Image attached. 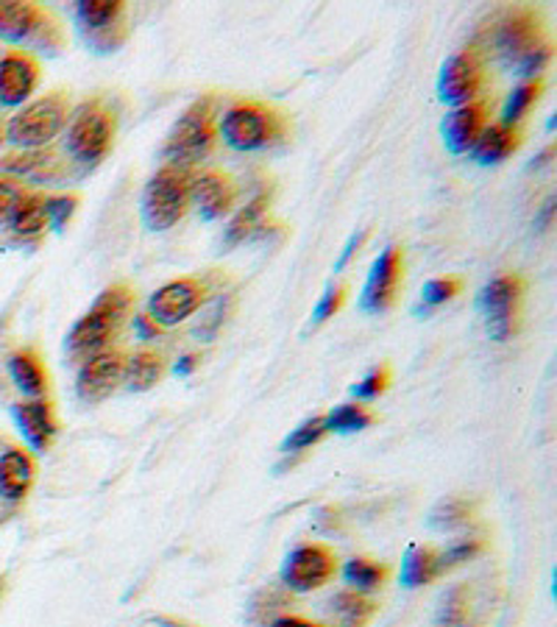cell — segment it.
Wrapping results in <instances>:
<instances>
[{
    "label": "cell",
    "instance_id": "obj_36",
    "mask_svg": "<svg viewBox=\"0 0 557 627\" xmlns=\"http://www.w3.org/2000/svg\"><path fill=\"white\" fill-rule=\"evenodd\" d=\"M485 544L477 541V538H471V541H462V544H455L451 549H446V553H438V569L440 575L449 569H455V566L466 564V560H471L474 555L483 553Z\"/></svg>",
    "mask_w": 557,
    "mask_h": 627
},
{
    "label": "cell",
    "instance_id": "obj_18",
    "mask_svg": "<svg viewBox=\"0 0 557 627\" xmlns=\"http://www.w3.org/2000/svg\"><path fill=\"white\" fill-rule=\"evenodd\" d=\"M190 198L198 203V212H201L203 221H218L226 212H231V207L237 203V187L226 173L209 170V173L192 179Z\"/></svg>",
    "mask_w": 557,
    "mask_h": 627
},
{
    "label": "cell",
    "instance_id": "obj_6",
    "mask_svg": "<svg viewBox=\"0 0 557 627\" xmlns=\"http://www.w3.org/2000/svg\"><path fill=\"white\" fill-rule=\"evenodd\" d=\"M118 131V118L101 101L81 103L79 112L70 115L68 153L81 165H98L109 153Z\"/></svg>",
    "mask_w": 557,
    "mask_h": 627
},
{
    "label": "cell",
    "instance_id": "obj_29",
    "mask_svg": "<svg viewBox=\"0 0 557 627\" xmlns=\"http://www.w3.org/2000/svg\"><path fill=\"white\" fill-rule=\"evenodd\" d=\"M390 569L385 564H377V560L368 558H351L349 564L344 566V577L355 591L366 594V591H377V588L385 586L388 580Z\"/></svg>",
    "mask_w": 557,
    "mask_h": 627
},
{
    "label": "cell",
    "instance_id": "obj_19",
    "mask_svg": "<svg viewBox=\"0 0 557 627\" xmlns=\"http://www.w3.org/2000/svg\"><path fill=\"white\" fill-rule=\"evenodd\" d=\"M37 464L26 449H7L0 455V497L20 502L34 486Z\"/></svg>",
    "mask_w": 557,
    "mask_h": 627
},
{
    "label": "cell",
    "instance_id": "obj_48",
    "mask_svg": "<svg viewBox=\"0 0 557 627\" xmlns=\"http://www.w3.org/2000/svg\"><path fill=\"white\" fill-rule=\"evenodd\" d=\"M0 591H3V580H0Z\"/></svg>",
    "mask_w": 557,
    "mask_h": 627
},
{
    "label": "cell",
    "instance_id": "obj_2",
    "mask_svg": "<svg viewBox=\"0 0 557 627\" xmlns=\"http://www.w3.org/2000/svg\"><path fill=\"white\" fill-rule=\"evenodd\" d=\"M496 51L518 76H538L549 64L551 46L535 9H510L496 29Z\"/></svg>",
    "mask_w": 557,
    "mask_h": 627
},
{
    "label": "cell",
    "instance_id": "obj_13",
    "mask_svg": "<svg viewBox=\"0 0 557 627\" xmlns=\"http://www.w3.org/2000/svg\"><path fill=\"white\" fill-rule=\"evenodd\" d=\"M126 371V355L123 351H101V355L90 357L81 362L79 379H76V394L84 401H103L107 396H112L115 390L123 385Z\"/></svg>",
    "mask_w": 557,
    "mask_h": 627
},
{
    "label": "cell",
    "instance_id": "obj_40",
    "mask_svg": "<svg viewBox=\"0 0 557 627\" xmlns=\"http://www.w3.org/2000/svg\"><path fill=\"white\" fill-rule=\"evenodd\" d=\"M20 196H23L20 185H14V181L9 179H0V223L9 221V216H12V209L14 203L20 201Z\"/></svg>",
    "mask_w": 557,
    "mask_h": 627
},
{
    "label": "cell",
    "instance_id": "obj_9",
    "mask_svg": "<svg viewBox=\"0 0 557 627\" xmlns=\"http://www.w3.org/2000/svg\"><path fill=\"white\" fill-rule=\"evenodd\" d=\"M524 299V279L516 273L496 277L494 282L485 285L479 296V307L485 312L488 335L494 340H510L518 332V312H521Z\"/></svg>",
    "mask_w": 557,
    "mask_h": 627
},
{
    "label": "cell",
    "instance_id": "obj_31",
    "mask_svg": "<svg viewBox=\"0 0 557 627\" xmlns=\"http://www.w3.org/2000/svg\"><path fill=\"white\" fill-rule=\"evenodd\" d=\"M324 418H327V432H344V436L374 425V412H368L362 405H344Z\"/></svg>",
    "mask_w": 557,
    "mask_h": 627
},
{
    "label": "cell",
    "instance_id": "obj_20",
    "mask_svg": "<svg viewBox=\"0 0 557 627\" xmlns=\"http://www.w3.org/2000/svg\"><path fill=\"white\" fill-rule=\"evenodd\" d=\"M0 170L14 176H29L37 181H57L62 179L64 165L51 148H31V151L9 153V157L0 159Z\"/></svg>",
    "mask_w": 557,
    "mask_h": 627
},
{
    "label": "cell",
    "instance_id": "obj_16",
    "mask_svg": "<svg viewBox=\"0 0 557 627\" xmlns=\"http://www.w3.org/2000/svg\"><path fill=\"white\" fill-rule=\"evenodd\" d=\"M488 129V103L474 101L468 107H457L444 120V140L451 153L474 151L483 131Z\"/></svg>",
    "mask_w": 557,
    "mask_h": 627
},
{
    "label": "cell",
    "instance_id": "obj_7",
    "mask_svg": "<svg viewBox=\"0 0 557 627\" xmlns=\"http://www.w3.org/2000/svg\"><path fill=\"white\" fill-rule=\"evenodd\" d=\"M215 142V98H201L192 103L176 126L170 129L168 142H165V157L170 165L190 170L198 159L207 157L212 151Z\"/></svg>",
    "mask_w": 557,
    "mask_h": 627
},
{
    "label": "cell",
    "instance_id": "obj_1",
    "mask_svg": "<svg viewBox=\"0 0 557 627\" xmlns=\"http://www.w3.org/2000/svg\"><path fill=\"white\" fill-rule=\"evenodd\" d=\"M131 307H135V290L129 285H112V288L103 290L96 299V305L68 332V340H64L68 355L73 360L84 362L107 351L112 346L115 335L120 332V327L129 318Z\"/></svg>",
    "mask_w": 557,
    "mask_h": 627
},
{
    "label": "cell",
    "instance_id": "obj_46",
    "mask_svg": "<svg viewBox=\"0 0 557 627\" xmlns=\"http://www.w3.org/2000/svg\"><path fill=\"white\" fill-rule=\"evenodd\" d=\"M157 621L159 627H187V625H181V621H176V619H168V616H157Z\"/></svg>",
    "mask_w": 557,
    "mask_h": 627
},
{
    "label": "cell",
    "instance_id": "obj_25",
    "mask_svg": "<svg viewBox=\"0 0 557 627\" xmlns=\"http://www.w3.org/2000/svg\"><path fill=\"white\" fill-rule=\"evenodd\" d=\"M48 198L46 196H20V201L14 203L12 216H9V227H12L14 235L20 238H37V235L46 232L51 223H48V207H46Z\"/></svg>",
    "mask_w": 557,
    "mask_h": 627
},
{
    "label": "cell",
    "instance_id": "obj_44",
    "mask_svg": "<svg viewBox=\"0 0 557 627\" xmlns=\"http://www.w3.org/2000/svg\"><path fill=\"white\" fill-rule=\"evenodd\" d=\"M198 360H201V357H198V355H185L179 362H176V374H179V377H187V374L196 371Z\"/></svg>",
    "mask_w": 557,
    "mask_h": 627
},
{
    "label": "cell",
    "instance_id": "obj_34",
    "mask_svg": "<svg viewBox=\"0 0 557 627\" xmlns=\"http://www.w3.org/2000/svg\"><path fill=\"white\" fill-rule=\"evenodd\" d=\"M460 290H462V282L457 277L432 279V282L424 285L421 307H418V312H429V310H432V307L446 305V301L455 299V296L460 293Z\"/></svg>",
    "mask_w": 557,
    "mask_h": 627
},
{
    "label": "cell",
    "instance_id": "obj_27",
    "mask_svg": "<svg viewBox=\"0 0 557 627\" xmlns=\"http://www.w3.org/2000/svg\"><path fill=\"white\" fill-rule=\"evenodd\" d=\"M165 374V357L157 351H135L131 357H126V371L123 382L129 390H151L153 385L162 379Z\"/></svg>",
    "mask_w": 557,
    "mask_h": 627
},
{
    "label": "cell",
    "instance_id": "obj_30",
    "mask_svg": "<svg viewBox=\"0 0 557 627\" xmlns=\"http://www.w3.org/2000/svg\"><path fill=\"white\" fill-rule=\"evenodd\" d=\"M471 502L460 497H449L444 502H438L429 514V527L440 533H451V530H460L462 525L471 521Z\"/></svg>",
    "mask_w": 557,
    "mask_h": 627
},
{
    "label": "cell",
    "instance_id": "obj_45",
    "mask_svg": "<svg viewBox=\"0 0 557 627\" xmlns=\"http://www.w3.org/2000/svg\"><path fill=\"white\" fill-rule=\"evenodd\" d=\"M551 212H555V198H549V201H546V207H544V212H540V229H546V223L551 221Z\"/></svg>",
    "mask_w": 557,
    "mask_h": 627
},
{
    "label": "cell",
    "instance_id": "obj_26",
    "mask_svg": "<svg viewBox=\"0 0 557 627\" xmlns=\"http://www.w3.org/2000/svg\"><path fill=\"white\" fill-rule=\"evenodd\" d=\"M268 203H270V192H259L253 196L246 207L231 218V223L226 227L223 235V249H235L237 243H242L246 238H251L257 232V227H262V218L268 212Z\"/></svg>",
    "mask_w": 557,
    "mask_h": 627
},
{
    "label": "cell",
    "instance_id": "obj_32",
    "mask_svg": "<svg viewBox=\"0 0 557 627\" xmlns=\"http://www.w3.org/2000/svg\"><path fill=\"white\" fill-rule=\"evenodd\" d=\"M540 79H529V81H524L521 87H516L513 90V96L507 98V103H505V118H501V123H507V126H516L518 120L527 115V109L533 107L535 101H538V96H540Z\"/></svg>",
    "mask_w": 557,
    "mask_h": 627
},
{
    "label": "cell",
    "instance_id": "obj_10",
    "mask_svg": "<svg viewBox=\"0 0 557 627\" xmlns=\"http://www.w3.org/2000/svg\"><path fill=\"white\" fill-rule=\"evenodd\" d=\"M485 87V59L479 48H462L446 64L438 76V96L449 107H468L479 98Z\"/></svg>",
    "mask_w": 557,
    "mask_h": 627
},
{
    "label": "cell",
    "instance_id": "obj_43",
    "mask_svg": "<svg viewBox=\"0 0 557 627\" xmlns=\"http://www.w3.org/2000/svg\"><path fill=\"white\" fill-rule=\"evenodd\" d=\"M270 627H324V625L310 619H301V616H279V619L270 621Z\"/></svg>",
    "mask_w": 557,
    "mask_h": 627
},
{
    "label": "cell",
    "instance_id": "obj_8",
    "mask_svg": "<svg viewBox=\"0 0 557 627\" xmlns=\"http://www.w3.org/2000/svg\"><path fill=\"white\" fill-rule=\"evenodd\" d=\"M0 40L7 42H34L40 48H62L64 34L59 20L48 9L23 0L0 3Z\"/></svg>",
    "mask_w": 557,
    "mask_h": 627
},
{
    "label": "cell",
    "instance_id": "obj_22",
    "mask_svg": "<svg viewBox=\"0 0 557 627\" xmlns=\"http://www.w3.org/2000/svg\"><path fill=\"white\" fill-rule=\"evenodd\" d=\"M9 377L31 399H42L48 394V371L34 349H20L9 357Z\"/></svg>",
    "mask_w": 557,
    "mask_h": 627
},
{
    "label": "cell",
    "instance_id": "obj_12",
    "mask_svg": "<svg viewBox=\"0 0 557 627\" xmlns=\"http://www.w3.org/2000/svg\"><path fill=\"white\" fill-rule=\"evenodd\" d=\"M207 299V288L203 282L192 277H181L159 288L148 301V318L157 327H176V324L187 321L198 307Z\"/></svg>",
    "mask_w": 557,
    "mask_h": 627
},
{
    "label": "cell",
    "instance_id": "obj_4",
    "mask_svg": "<svg viewBox=\"0 0 557 627\" xmlns=\"http://www.w3.org/2000/svg\"><path fill=\"white\" fill-rule=\"evenodd\" d=\"M288 126L276 109L257 101H240L229 107L220 120V135L237 151H259L282 140Z\"/></svg>",
    "mask_w": 557,
    "mask_h": 627
},
{
    "label": "cell",
    "instance_id": "obj_37",
    "mask_svg": "<svg viewBox=\"0 0 557 627\" xmlns=\"http://www.w3.org/2000/svg\"><path fill=\"white\" fill-rule=\"evenodd\" d=\"M388 385H390V368L388 366L374 368V371L368 374L362 382L355 385V396H357V399L374 401V399H379L385 390H388Z\"/></svg>",
    "mask_w": 557,
    "mask_h": 627
},
{
    "label": "cell",
    "instance_id": "obj_23",
    "mask_svg": "<svg viewBox=\"0 0 557 627\" xmlns=\"http://www.w3.org/2000/svg\"><path fill=\"white\" fill-rule=\"evenodd\" d=\"M518 146H521V131L516 126L488 123L471 153L479 165H496L510 157Z\"/></svg>",
    "mask_w": 557,
    "mask_h": 627
},
{
    "label": "cell",
    "instance_id": "obj_42",
    "mask_svg": "<svg viewBox=\"0 0 557 627\" xmlns=\"http://www.w3.org/2000/svg\"><path fill=\"white\" fill-rule=\"evenodd\" d=\"M362 240H366V232H360V235H351V240H349V243H346L344 255H340L338 266H335V268H338V271H344V268H346V262H349V260H351V257H355V251H357V249H360V243H362Z\"/></svg>",
    "mask_w": 557,
    "mask_h": 627
},
{
    "label": "cell",
    "instance_id": "obj_21",
    "mask_svg": "<svg viewBox=\"0 0 557 627\" xmlns=\"http://www.w3.org/2000/svg\"><path fill=\"white\" fill-rule=\"evenodd\" d=\"M76 18L84 29L87 40H92V37H101L126 23V3L123 0H79Z\"/></svg>",
    "mask_w": 557,
    "mask_h": 627
},
{
    "label": "cell",
    "instance_id": "obj_41",
    "mask_svg": "<svg viewBox=\"0 0 557 627\" xmlns=\"http://www.w3.org/2000/svg\"><path fill=\"white\" fill-rule=\"evenodd\" d=\"M135 332H137V338L151 340V338H159L162 327H157V324L148 318V312H142V316H135Z\"/></svg>",
    "mask_w": 557,
    "mask_h": 627
},
{
    "label": "cell",
    "instance_id": "obj_5",
    "mask_svg": "<svg viewBox=\"0 0 557 627\" xmlns=\"http://www.w3.org/2000/svg\"><path fill=\"white\" fill-rule=\"evenodd\" d=\"M70 120V98L64 92H51L46 98H37L34 103L14 115L7 126V140L20 146L23 151L31 148L51 146L59 137V131Z\"/></svg>",
    "mask_w": 557,
    "mask_h": 627
},
{
    "label": "cell",
    "instance_id": "obj_35",
    "mask_svg": "<svg viewBox=\"0 0 557 627\" xmlns=\"http://www.w3.org/2000/svg\"><path fill=\"white\" fill-rule=\"evenodd\" d=\"M466 614H468V591H466V586L451 588V591L444 597V603H440L438 621H440V625H446V627H457V625H462Z\"/></svg>",
    "mask_w": 557,
    "mask_h": 627
},
{
    "label": "cell",
    "instance_id": "obj_33",
    "mask_svg": "<svg viewBox=\"0 0 557 627\" xmlns=\"http://www.w3.org/2000/svg\"><path fill=\"white\" fill-rule=\"evenodd\" d=\"M327 436V418L316 416V418H307L305 425L296 427L282 444V452H305V449L316 447L321 438Z\"/></svg>",
    "mask_w": 557,
    "mask_h": 627
},
{
    "label": "cell",
    "instance_id": "obj_3",
    "mask_svg": "<svg viewBox=\"0 0 557 627\" xmlns=\"http://www.w3.org/2000/svg\"><path fill=\"white\" fill-rule=\"evenodd\" d=\"M192 176L179 165H165L142 192V221L151 232H165L185 218L190 207Z\"/></svg>",
    "mask_w": 557,
    "mask_h": 627
},
{
    "label": "cell",
    "instance_id": "obj_38",
    "mask_svg": "<svg viewBox=\"0 0 557 627\" xmlns=\"http://www.w3.org/2000/svg\"><path fill=\"white\" fill-rule=\"evenodd\" d=\"M46 207H48V223H51V227H57V229H62L64 223L73 218L76 207H79V196L48 198Z\"/></svg>",
    "mask_w": 557,
    "mask_h": 627
},
{
    "label": "cell",
    "instance_id": "obj_15",
    "mask_svg": "<svg viewBox=\"0 0 557 627\" xmlns=\"http://www.w3.org/2000/svg\"><path fill=\"white\" fill-rule=\"evenodd\" d=\"M40 84V62L26 51H12L0 59V103L20 107Z\"/></svg>",
    "mask_w": 557,
    "mask_h": 627
},
{
    "label": "cell",
    "instance_id": "obj_28",
    "mask_svg": "<svg viewBox=\"0 0 557 627\" xmlns=\"http://www.w3.org/2000/svg\"><path fill=\"white\" fill-rule=\"evenodd\" d=\"M435 577H440L438 553L432 547H418V544L407 549L405 560H401V583L407 588H418L432 583Z\"/></svg>",
    "mask_w": 557,
    "mask_h": 627
},
{
    "label": "cell",
    "instance_id": "obj_14",
    "mask_svg": "<svg viewBox=\"0 0 557 627\" xmlns=\"http://www.w3.org/2000/svg\"><path fill=\"white\" fill-rule=\"evenodd\" d=\"M401 282V251L396 246L385 249L379 260L374 262L368 273L366 290H362V310L366 312H385L394 307L396 293Z\"/></svg>",
    "mask_w": 557,
    "mask_h": 627
},
{
    "label": "cell",
    "instance_id": "obj_11",
    "mask_svg": "<svg viewBox=\"0 0 557 627\" xmlns=\"http://www.w3.org/2000/svg\"><path fill=\"white\" fill-rule=\"evenodd\" d=\"M338 571V555L327 544H301L285 558L282 583L294 591H316L327 586Z\"/></svg>",
    "mask_w": 557,
    "mask_h": 627
},
{
    "label": "cell",
    "instance_id": "obj_24",
    "mask_svg": "<svg viewBox=\"0 0 557 627\" xmlns=\"http://www.w3.org/2000/svg\"><path fill=\"white\" fill-rule=\"evenodd\" d=\"M377 610L379 605L360 591H338L329 599V619L335 627H366Z\"/></svg>",
    "mask_w": 557,
    "mask_h": 627
},
{
    "label": "cell",
    "instance_id": "obj_17",
    "mask_svg": "<svg viewBox=\"0 0 557 627\" xmlns=\"http://www.w3.org/2000/svg\"><path fill=\"white\" fill-rule=\"evenodd\" d=\"M12 412H14V421H18V430L23 432L26 441L31 444V449H37V452L51 449L53 438H57L59 432V421L51 401L46 399L20 401V405H14Z\"/></svg>",
    "mask_w": 557,
    "mask_h": 627
},
{
    "label": "cell",
    "instance_id": "obj_47",
    "mask_svg": "<svg viewBox=\"0 0 557 627\" xmlns=\"http://www.w3.org/2000/svg\"><path fill=\"white\" fill-rule=\"evenodd\" d=\"M7 140V126H3V120H0V142Z\"/></svg>",
    "mask_w": 557,
    "mask_h": 627
},
{
    "label": "cell",
    "instance_id": "obj_39",
    "mask_svg": "<svg viewBox=\"0 0 557 627\" xmlns=\"http://www.w3.org/2000/svg\"><path fill=\"white\" fill-rule=\"evenodd\" d=\"M346 301V288H329L327 293L321 296V301L316 305V312H312V321L316 324H324L327 318H332L335 312L344 307Z\"/></svg>",
    "mask_w": 557,
    "mask_h": 627
}]
</instances>
